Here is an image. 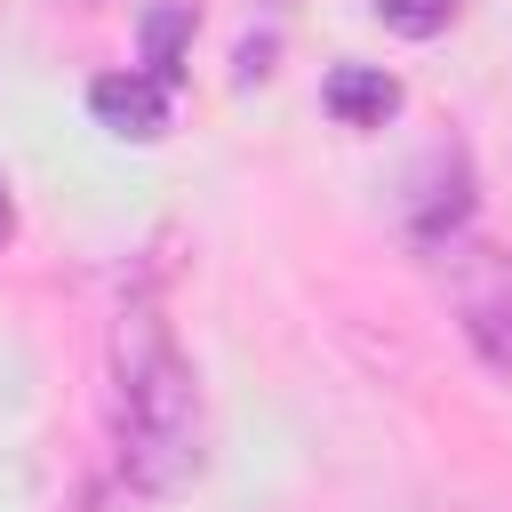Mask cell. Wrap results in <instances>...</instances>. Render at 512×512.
Wrapping results in <instances>:
<instances>
[{
    "instance_id": "6da1fadb",
    "label": "cell",
    "mask_w": 512,
    "mask_h": 512,
    "mask_svg": "<svg viewBox=\"0 0 512 512\" xmlns=\"http://www.w3.org/2000/svg\"><path fill=\"white\" fill-rule=\"evenodd\" d=\"M112 440H120V480L136 496H176L208 464L200 376L152 304H128L112 328Z\"/></svg>"
},
{
    "instance_id": "7a4b0ae2",
    "label": "cell",
    "mask_w": 512,
    "mask_h": 512,
    "mask_svg": "<svg viewBox=\"0 0 512 512\" xmlns=\"http://www.w3.org/2000/svg\"><path fill=\"white\" fill-rule=\"evenodd\" d=\"M456 312H464V336L488 352V368H512V264L472 248V264L456 272Z\"/></svg>"
},
{
    "instance_id": "3957f363",
    "label": "cell",
    "mask_w": 512,
    "mask_h": 512,
    "mask_svg": "<svg viewBox=\"0 0 512 512\" xmlns=\"http://www.w3.org/2000/svg\"><path fill=\"white\" fill-rule=\"evenodd\" d=\"M88 112H96V128L152 144V136L168 128V80H152V72H104V80L88 88Z\"/></svg>"
},
{
    "instance_id": "277c9868",
    "label": "cell",
    "mask_w": 512,
    "mask_h": 512,
    "mask_svg": "<svg viewBox=\"0 0 512 512\" xmlns=\"http://www.w3.org/2000/svg\"><path fill=\"white\" fill-rule=\"evenodd\" d=\"M320 104H328V120H344V128H384V120L400 112V80H392L384 64H336V72L320 80Z\"/></svg>"
},
{
    "instance_id": "5b68a950",
    "label": "cell",
    "mask_w": 512,
    "mask_h": 512,
    "mask_svg": "<svg viewBox=\"0 0 512 512\" xmlns=\"http://www.w3.org/2000/svg\"><path fill=\"white\" fill-rule=\"evenodd\" d=\"M184 40H192V0H160V8L144 16V72L176 88V72H184Z\"/></svg>"
},
{
    "instance_id": "8992f818",
    "label": "cell",
    "mask_w": 512,
    "mask_h": 512,
    "mask_svg": "<svg viewBox=\"0 0 512 512\" xmlns=\"http://www.w3.org/2000/svg\"><path fill=\"white\" fill-rule=\"evenodd\" d=\"M456 8H464V0H376V16H384L400 40H432V32H448Z\"/></svg>"
},
{
    "instance_id": "52a82bcc",
    "label": "cell",
    "mask_w": 512,
    "mask_h": 512,
    "mask_svg": "<svg viewBox=\"0 0 512 512\" xmlns=\"http://www.w3.org/2000/svg\"><path fill=\"white\" fill-rule=\"evenodd\" d=\"M8 232H16V208H8V192H0V248H8Z\"/></svg>"
}]
</instances>
